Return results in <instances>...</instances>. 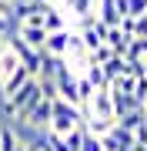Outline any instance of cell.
Listing matches in <instances>:
<instances>
[{"label":"cell","mask_w":147,"mask_h":151,"mask_svg":"<svg viewBox=\"0 0 147 151\" xmlns=\"http://www.w3.org/2000/svg\"><path fill=\"white\" fill-rule=\"evenodd\" d=\"M80 124H84V111L77 108V104L64 101V97L50 101V128H47V131H54V134H60V138H64L67 131L80 128Z\"/></svg>","instance_id":"6da1fadb"},{"label":"cell","mask_w":147,"mask_h":151,"mask_svg":"<svg viewBox=\"0 0 147 151\" xmlns=\"http://www.w3.org/2000/svg\"><path fill=\"white\" fill-rule=\"evenodd\" d=\"M7 47L17 54V60H20V67H27L30 70V77H37V70H40V57H44V50H33V47H27L17 34L10 30L7 34Z\"/></svg>","instance_id":"7a4b0ae2"},{"label":"cell","mask_w":147,"mask_h":151,"mask_svg":"<svg viewBox=\"0 0 147 151\" xmlns=\"http://www.w3.org/2000/svg\"><path fill=\"white\" fill-rule=\"evenodd\" d=\"M20 124H23V128H30V131H37V134H44V131L50 128V101L40 97V101L27 111V118H23Z\"/></svg>","instance_id":"3957f363"},{"label":"cell","mask_w":147,"mask_h":151,"mask_svg":"<svg viewBox=\"0 0 147 151\" xmlns=\"http://www.w3.org/2000/svg\"><path fill=\"white\" fill-rule=\"evenodd\" d=\"M84 118H110L114 121V111H110V91L104 87V91H94V97L87 104H84Z\"/></svg>","instance_id":"277c9868"},{"label":"cell","mask_w":147,"mask_h":151,"mask_svg":"<svg viewBox=\"0 0 147 151\" xmlns=\"http://www.w3.org/2000/svg\"><path fill=\"white\" fill-rule=\"evenodd\" d=\"M57 97H64V101H70V104H77V74L70 70V64H64L57 70ZM80 108V104H77Z\"/></svg>","instance_id":"5b68a950"},{"label":"cell","mask_w":147,"mask_h":151,"mask_svg":"<svg viewBox=\"0 0 147 151\" xmlns=\"http://www.w3.org/2000/svg\"><path fill=\"white\" fill-rule=\"evenodd\" d=\"M13 34H17L23 44H27V47L44 50V40H47V30H44V27H30V24H20V27H13Z\"/></svg>","instance_id":"8992f818"},{"label":"cell","mask_w":147,"mask_h":151,"mask_svg":"<svg viewBox=\"0 0 147 151\" xmlns=\"http://www.w3.org/2000/svg\"><path fill=\"white\" fill-rule=\"evenodd\" d=\"M80 34V40H84V50H97L100 44H104V34H107V27H104V24L97 20V24H90V27H84V30H77Z\"/></svg>","instance_id":"52a82bcc"},{"label":"cell","mask_w":147,"mask_h":151,"mask_svg":"<svg viewBox=\"0 0 147 151\" xmlns=\"http://www.w3.org/2000/svg\"><path fill=\"white\" fill-rule=\"evenodd\" d=\"M67 40H70V30H54V34H47V40H44V54L64 57V54H67Z\"/></svg>","instance_id":"ba28073f"},{"label":"cell","mask_w":147,"mask_h":151,"mask_svg":"<svg viewBox=\"0 0 147 151\" xmlns=\"http://www.w3.org/2000/svg\"><path fill=\"white\" fill-rule=\"evenodd\" d=\"M27 81H30V70H27V67H17L13 74L7 77V81H0V94H4V97H10V94H17V91H20Z\"/></svg>","instance_id":"9c48e42d"},{"label":"cell","mask_w":147,"mask_h":151,"mask_svg":"<svg viewBox=\"0 0 147 151\" xmlns=\"http://www.w3.org/2000/svg\"><path fill=\"white\" fill-rule=\"evenodd\" d=\"M131 40H134V37H131V34H124L120 27H107V34H104V44H107L114 54H120V57H124V50H127V44H131Z\"/></svg>","instance_id":"30bf717a"},{"label":"cell","mask_w":147,"mask_h":151,"mask_svg":"<svg viewBox=\"0 0 147 151\" xmlns=\"http://www.w3.org/2000/svg\"><path fill=\"white\" fill-rule=\"evenodd\" d=\"M20 67V60H17V54L10 47H7V44H0V81H7V77L13 74V70Z\"/></svg>","instance_id":"8fae6325"},{"label":"cell","mask_w":147,"mask_h":151,"mask_svg":"<svg viewBox=\"0 0 147 151\" xmlns=\"http://www.w3.org/2000/svg\"><path fill=\"white\" fill-rule=\"evenodd\" d=\"M104 74H107V84H110V81H114V77H120V74H131V64H127L120 54H114L107 64H104Z\"/></svg>","instance_id":"7c38bea8"},{"label":"cell","mask_w":147,"mask_h":151,"mask_svg":"<svg viewBox=\"0 0 147 151\" xmlns=\"http://www.w3.org/2000/svg\"><path fill=\"white\" fill-rule=\"evenodd\" d=\"M110 128H114V121H110V118H84V131L94 134V138H104Z\"/></svg>","instance_id":"4fadbf2b"},{"label":"cell","mask_w":147,"mask_h":151,"mask_svg":"<svg viewBox=\"0 0 147 151\" xmlns=\"http://www.w3.org/2000/svg\"><path fill=\"white\" fill-rule=\"evenodd\" d=\"M44 30H47V34H54V30H67L64 14H60L54 4H50V7H47V14H44Z\"/></svg>","instance_id":"5bb4252c"},{"label":"cell","mask_w":147,"mask_h":151,"mask_svg":"<svg viewBox=\"0 0 147 151\" xmlns=\"http://www.w3.org/2000/svg\"><path fill=\"white\" fill-rule=\"evenodd\" d=\"M84 77L94 84V91H104V87H107V74H104V67H97V64H87Z\"/></svg>","instance_id":"9a60e30c"},{"label":"cell","mask_w":147,"mask_h":151,"mask_svg":"<svg viewBox=\"0 0 147 151\" xmlns=\"http://www.w3.org/2000/svg\"><path fill=\"white\" fill-rule=\"evenodd\" d=\"M17 145H20L17 131L10 128V124H4V128H0V151H17Z\"/></svg>","instance_id":"2e32d148"},{"label":"cell","mask_w":147,"mask_h":151,"mask_svg":"<svg viewBox=\"0 0 147 151\" xmlns=\"http://www.w3.org/2000/svg\"><path fill=\"white\" fill-rule=\"evenodd\" d=\"M90 97H94V84H90L84 74H77V104L84 108V104H87Z\"/></svg>","instance_id":"e0dca14e"},{"label":"cell","mask_w":147,"mask_h":151,"mask_svg":"<svg viewBox=\"0 0 147 151\" xmlns=\"http://www.w3.org/2000/svg\"><path fill=\"white\" fill-rule=\"evenodd\" d=\"M110 57H114V50H110L107 44H100L97 50H90V54H87V64H97V67H104Z\"/></svg>","instance_id":"ac0fdd59"},{"label":"cell","mask_w":147,"mask_h":151,"mask_svg":"<svg viewBox=\"0 0 147 151\" xmlns=\"http://www.w3.org/2000/svg\"><path fill=\"white\" fill-rule=\"evenodd\" d=\"M131 37H134V40H147V14H144V17H134Z\"/></svg>","instance_id":"d6986e66"},{"label":"cell","mask_w":147,"mask_h":151,"mask_svg":"<svg viewBox=\"0 0 147 151\" xmlns=\"http://www.w3.org/2000/svg\"><path fill=\"white\" fill-rule=\"evenodd\" d=\"M127 4V17H144L147 14V0H124Z\"/></svg>","instance_id":"ffe728a7"},{"label":"cell","mask_w":147,"mask_h":151,"mask_svg":"<svg viewBox=\"0 0 147 151\" xmlns=\"http://www.w3.org/2000/svg\"><path fill=\"white\" fill-rule=\"evenodd\" d=\"M80 151H104V145H100V138H94V134H87V131H84Z\"/></svg>","instance_id":"44dd1931"},{"label":"cell","mask_w":147,"mask_h":151,"mask_svg":"<svg viewBox=\"0 0 147 151\" xmlns=\"http://www.w3.org/2000/svg\"><path fill=\"white\" fill-rule=\"evenodd\" d=\"M17 151H37V148H33L30 141H20V145H17Z\"/></svg>","instance_id":"7402d4cb"},{"label":"cell","mask_w":147,"mask_h":151,"mask_svg":"<svg viewBox=\"0 0 147 151\" xmlns=\"http://www.w3.org/2000/svg\"><path fill=\"white\" fill-rule=\"evenodd\" d=\"M30 4H50V0H30Z\"/></svg>","instance_id":"603a6c76"},{"label":"cell","mask_w":147,"mask_h":151,"mask_svg":"<svg viewBox=\"0 0 147 151\" xmlns=\"http://www.w3.org/2000/svg\"><path fill=\"white\" fill-rule=\"evenodd\" d=\"M4 4H13V0H4Z\"/></svg>","instance_id":"cb8c5ba5"},{"label":"cell","mask_w":147,"mask_h":151,"mask_svg":"<svg viewBox=\"0 0 147 151\" xmlns=\"http://www.w3.org/2000/svg\"><path fill=\"white\" fill-rule=\"evenodd\" d=\"M33 148H37V145H33ZM37 151H40V148H37Z\"/></svg>","instance_id":"d4e9b609"}]
</instances>
